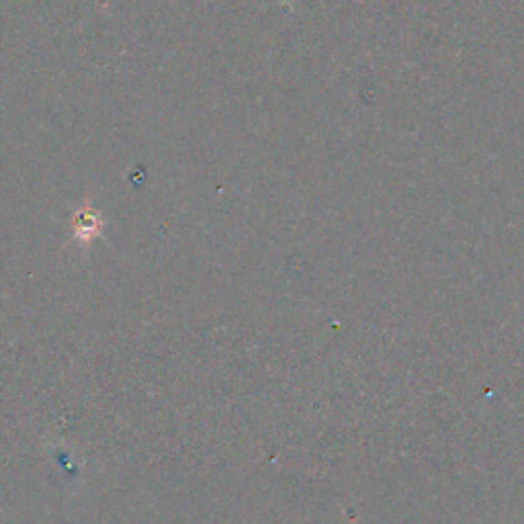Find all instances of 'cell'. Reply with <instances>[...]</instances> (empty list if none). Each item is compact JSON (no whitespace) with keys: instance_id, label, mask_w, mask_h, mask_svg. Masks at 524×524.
Wrapping results in <instances>:
<instances>
[{"instance_id":"1","label":"cell","mask_w":524,"mask_h":524,"mask_svg":"<svg viewBox=\"0 0 524 524\" xmlns=\"http://www.w3.org/2000/svg\"><path fill=\"white\" fill-rule=\"evenodd\" d=\"M74 226H76V233L78 235H82L84 240H88V235L99 232L101 220H99L97 211H93L90 207H84L82 211H78V215L74 220Z\"/></svg>"}]
</instances>
